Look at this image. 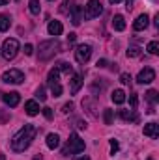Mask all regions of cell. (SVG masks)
Instances as JSON below:
<instances>
[{
  "label": "cell",
  "mask_w": 159,
  "mask_h": 160,
  "mask_svg": "<svg viewBox=\"0 0 159 160\" xmlns=\"http://www.w3.org/2000/svg\"><path fill=\"white\" fill-rule=\"evenodd\" d=\"M36 134H38V128H36L34 125H25V127L11 138V149H13L15 153L26 151V149L30 147V143L34 142Z\"/></svg>",
  "instance_id": "cell-1"
},
{
  "label": "cell",
  "mask_w": 159,
  "mask_h": 160,
  "mask_svg": "<svg viewBox=\"0 0 159 160\" xmlns=\"http://www.w3.org/2000/svg\"><path fill=\"white\" fill-rule=\"evenodd\" d=\"M58 50H60V43H58L56 39L43 41V43H40V60H41V62L51 60Z\"/></svg>",
  "instance_id": "cell-2"
},
{
  "label": "cell",
  "mask_w": 159,
  "mask_h": 160,
  "mask_svg": "<svg viewBox=\"0 0 159 160\" xmlns=\"http://www.w3.org/2000/svg\"><path fill=\"white\" fill-rule=\"evenodd\" d=\"M82 151H84V140H80L77 134H71L64 149V155H79Z\"/></svg>",
  "instance_id": "cell-3"
},
{
  "label": "cell",
  "mask_w": 159,
  "mask_h": 160,
  "mask_svg": "<svg viewBox=\"0 0 159 160\" xmlns=\"http://www.w3.org/2000/svg\"><path fill=\"white\" fill-rule=\"evenodd\" d=\"M17 54H19V41L13 39V38H9V39L4 41V45H2V56L9 62V60H13Z\"/></svg>",
  "instance_id": "cell-4"
},
{
  "label": "cell",
  "mask_w": 159,
  "mask_h": 160,
  "mask_svg": "<svg viewBox=\"0 0 159 160\" xmlns=\"http://www.w3.org/2000/svg\"><path fill=\"white\" fill-rule=\"evenodd\" d=\"M103 13V6H101V2L99 0H88V4H86V9H84V19H96V17H99Z\"/></svg>",
  "instance_id": "cell-5"
},
{
  "label": "cell",
  "mask_w": 159,
  "mask_h": 160,
  "mask_svg": "<svg viewBox=\"0 0 159 160\" xmlns=\"http://www.w3.org/2000/svg\"><path fill=\"white\" fill-rule=\"evenodd\" d=\"M2 80H4L6 84H23V82H25V75H23V71H19V69H9V71H6V73L2 75Z\"/></svg>",
  "instance_id": "cell-6"
},
{
  "label": "cell",
  "mask_w": 159,
  "mask_h": 160,
  "mask_svg": "<svg viewBox=\"0 0 159 160\" xmlns=\"http://www.w3.org/2000/svg\"><path fill=\"white\" fill-rule=\"evenodd\" d=\"M90 56H92V47L90 45H79L75 48V60L79 63H82V65L90 60Z\"/></svg>",
  "instance_id": "cell-7"
},
{
  "label": "cell",
  "mask_w": 159,
  "mask_h": 160,
  "mask_svg": "<svg viewBox=\"0 0 159 160\" xmlns=\"http://www.w3.org/2000/svg\"><path fill=\"white\" fill-rule=\"evenodd\" d=\"M156 80V71L152 69V67H144L140 73H139V77H137V82L139 84H150V82H154Z\"/></svg>",
  "instance_id": "cell-8"
},
{
  "label": "cell",
  "mask_w": 159,
  "mask_h": 160,
  "mask_svg": "<svg viewBox=\"0 0 159 160\" xmlns=\"http://www.w3.org/2000/svg\"><path fill=\"white\" fill-rule=\"evenodd\" d=\"M2 101L9 106V108H15L19 102H21V95L17 91H9V93H4L2 95Z\"/></svg>",
  "instance_id": "cell-9"
},
{
  "label": "cell",
  "mask_w": 159,
  "mask_h": 160,
  "mask_svg": "<svg viewBox=\"0 0 159 160\" xmlns=\"http://www.w3.org/2000/svg\"><path fill=\"white\" fill-rule=\"evenodd\" d=\"M82 15H84V11H82V8H80V6H73V9L69 11V19H71V22H73L75 26H79V24H80Z\"/></svg>",
  "instance_id": "cell-10"
},
{
  "label": "cell",
  "mask_w": 159,
  "mask_h": 160,
  "mask_svg": "<svg viewBox=\"0 0 159 160\" xmlns=\"http://www.w3.org/2000/svg\"><path fill=\"white\" fill-rule=\"evenodd\" d=\"M148 24H150V19H148V15L144 13V15H139V17H137V21L133 22V28H135L137 32H140V30H146Z\"/></svg>",
  "instance_id": "cell-11"
},
{
  "label": "cell",
  "mask_w": 159,
  "mask_h": 160,
  "mask_svg": "<svg viewBox=\"0 0 159 160\" xmlns=\"http://www.w3.org/2000/svg\"><path fill=\"white\" fill-rule=\"evenodd\" d=\"M82 82H84V80H82V75H73V77H71V80H69V91H71L73 95L82 88Z\"/></svg>",
  "instance_id": "cell-12"
},
{
  "label": "cell",
  "mask_w": 159,
  "mask_h": 160,
  "mask_svg": "<svg viewBox=\"0 0 159 160\" xmlns=\"http://www.w3.org/2000/svg\"><path fill=\"white\" fill-rule=\"evenodd\" d=\"M144 136H148V138H157L159 134V125L157 123H148V125H144Z\"/></svg>",
  "instance_id": "cell-13"
},
{
  "label": "cell",
  "mask_w": 159,
  "mask_h": 160,
  "mask_svg": "<svg viewBox=\"0 0 159 160\" xmlns=\"http://www.w3.org/2000/svg\"><path fill=\"white\" fill-rule=\"evenodd\" d=\"M47 30H49V34H51V36H60V34L64 32V26H62V22H60V21H51Z\"/></svg>",
  "instance_id": "cell-14"
},
{
  "label": "cell",
  "mask_w": 159,
  "mask_h": 160,
  "mask_svg": "<svg viewBox=\"0 0 159 160\" xmlns=\"http://www.w3.org/2000/svg\"><path fill=\"white\" fill-rule=\"evenodd\" d=\"M25 110H26L28 116H38L40 114V104L36 101H26L25 102Z\"/></svg>",
  "instance_id": "cell-15"
},
{
  "label": "cell",
  "mask_w": 159,
  "mask_h": 160,
  "mask_svg": "<svg viewBox=\"0 0 159 160\" xmlns=\"http://www.w3.org/2000/svg\"><path fill=\"white\" fill-rule=\"evenodd\" d=\"M120 118L123 121H133V123H137V121H139V114H137L135 110H120Z\"/></svg>",
  "instance_id": "cell-16"
},
{
  "label": "cell",
  "mask_w": 159,
  "mask_h": 160,
  "mask_svg": "<svg viewBox=\"0 0 159 160\" xmlns=\"http://www.w3.org/2000/svg\"><path fill=\"white\" fill-rule=\"evenodd\" d=\"M47 82H49V86H54V84H60V71H58L56 67L49 71V75H47Z\"/></svg>",
  "instance_id": "cell-17"
},
{
  "label": "cell",
  "mask_w": 159,
  "mask_h": 160,
  "mask_svg": "<svg viewBox=\"0 0 159 160\" xmlns=\"http://www.w3.org/2000/svg\"><path fill=\"white\" fill-rule=\"evenodd\" d=\"M111 99H112L114 104H123V102H125V93H123V89H114L112 95H111Z\"/></svg>",
  "instance_id": "cell-18"
},
{
  "label": "cell",
  "mask_w": 159,
  "mask_h": 160,
  "mask_svg": "<svg viewBox=\"0 0 159 160\" xmlns=\"http://www.w3.org/2000/svg\"><path fill=\"white\" fill-rule=\"evenodd\" d=\"M112 28H114L116 32L125 30V21H123V17H122V15H114V19H112Z\"/></svg>",
  "instance_id": "cell-19"
},
{
  "label": "cell",
  "mask_w": 159,
  "mask_h": 160,
  "mask_svg": "<svg viewBox=\"0 0 159 160\" xmlns=\"http://www.w3.org/2000/svg\"><path fill=\"white\" fill-rule=\"evenodd\" d=\"M58 145H60V138H58V134H49V136H47V147L54 151Z\"/></svg>",
  "instance_id": "cell-20"
},
{
  "label": "cell",
  "mask_w": 159,
  "mask_h": 160,
  "mask_svg": "<svg viewBox=\"0 0 159 160\" xmlns=\"http://www.w3.org/2000/svg\"><path fill=\"white\" fill-rule=\"evenodd\" d=\"M82 108H84V110H88V114H90L92 118H96V116H97V112H96V106L90 102V99H84V101H82Z\"/></svg>",
  "instance_id": "cell-21"
},
{
  "label": "cell",
  "mask_w": 159,
  "mask_h": 160,
  "mask_svg": "<svg viewBox=\"0 0 159 160\" xmlns=\"http://www.w3.org/2000/svg\"><path fill=\"white\" fill-rule=\"evenodd\" d=\"M56 69L62 71V73H66V75H71V73H73V67H71L68 62H60V63L56 65Z\"/></svg>",
  "instance_id": "cell-22"
},
{
  "label": "cell",
  "mask_w": 159,
  "mask_h": 160,
  "mask_svg": "<svg viewBox=\"0 0 159 160\" xmlns=\"http://www.w3.org/2000/svg\"><path fill=\"white\" fill-rule=\"evenodd\" d=\"M73 6H75V0H66V2L62 4L60 11H62V13H66V15H69V11L73 9Z\"/></svg>",
  "instance_id": "cell-23"
},
{
  "label": "cell",
  "mask_w": 159,
  "mask_h": 160,
  "mask_svg": "<svg viewBox=\"0 0 159 160\" xmlns=\"http://www.w3.org/2000/svg\"><path fill=\"white\" fill-rule=\"evenodd\" d=\"M9 24H11L9 17H8V15H0V32H6V30L9 28Z\"/></svg>",
  "instance_id": "cell-24"
},
{
  "label": "cell",
  "mask_w": 159,
  "mask_h": 160,
  "mask_svg": "<svg viewBox=\"0 0 159 160\" xmlns=\"http://www.w3.org/2000/svg\"><path fill=\"white\" fill-rule=\"evenodd\" d=\"M146 99H148V101H150L152 104H156V102L159 101V93L156 91V89H150V91L146 93Z\"/></svg>",
  "instance_id": "cell-25"
},
{
  "label": "cell",
  "mask_w": 159,
  "mask_h": 160,
  "mask_svg": "<svg viewBox=\"0 0 159 160\" xmlns=\"http://www.w3.org/2000/svg\"><path fill=\"white\" fill-rule=\"evenodd\" d=\"M148 52L150 54H159V43L157 41H150L148 43Z\"/></svg>",
  "instance_id": "cell-26"
},
{
  "label": "cell",
  "mask_w": 159,
  "mask_h": 160,
  "mask_svg": "<svg viewBox=\"0 0 159 160\" xmlns=\"http://www.w3.org/2000/svg\"><path fill=\"white\" fill-rule=\"evenodd\" d=\"M103 119H105V125H112V110H103Z\"/></svg>",
  "instance_id": "cell-27"
},
{
  "label": "cell",
  "mask_w": 159,
  "mask_h": 160,
  "mask_svg": "<svg viewBox=\"0 0 159 160\" xmlns=\"http://www.w3.org/2000/svg\"><path fill=\"white\" fill-rule=\"evenodd\" d=\"M137 56H140V48H139V47H129L127 58H137Z\"/></svg>",
  "instance_id": "cell-28"
},
{
  "label": "cell",
  "mask_w": 159,
  "mask_h": 160,
  "mask_svg": "<svg viewBox=\"0 0 159 160\" xmlns=\"http://www.w3.org/2000/svg\"><path fill=\"white\" fill-rule=\"evenodd\" d=\"M30 13L34 15L40 13V0H30Z\"/></svg>",
  "instance_id": "cell-29"
},
{
  "label": "cell",
  "mask_w": 159,
  "mask_h": 160,
  "mask_svg": "<svg viewBox=\"0 0 159 160\" xmlns=\"http://www.w3.org/2000/svg\"><path fill=\"white\" fill-rule=\"evenodd\" d=\"M36 99H40V101H45L47 99V95H45V88L40 86L38 89H36Z\"/></svg>",
  "instance_id": "cell-30"
},
{
  "label": "cell",
  "mask_w": 159,
  "mask_h": 160,
  "mask_svg": "<svg viewBox=\"0 0 159 160\" xmlns=\"http://www.w3.org/2000/svg\"><path fill=\"white\" fill-rule=\"evenodd\" d=\"M51 91H52L54 97H60L62 95V86L60 84H54V86H51Z\"/></svg>",
  "instance_id": "cell-31"
},
{
  "label": "cell",
  "mask_w": 159,
  "mask_h": 160,
  "mask_svg": "<svg viewBox=\"0 0 159 160\" xmlns=\"http://www.w3.org/2000/svg\"><path fill=\"white\" fill-rule=\"evenodd\" d=\"M120 82L122 84H131V75L129 73H122L120 75Z\"/></svg>",
  "instance_id": "cell-32"
},
{
  "label": "cell",
  "mask_w": 159,
  "mask_h": 160,
  "mask_svg": "<svg viewBox=\"0 0 159 160\" xmlns=\"http://www.w3.org/2000/svg\"><path fill=\"white\" fill-rule=\"evenodd\" d=\"M73 108H75V104H73V102H66V104L62 106V112H64V114H69Z\"/></svg>",
  "instance_id": "cell-33"
},
{
  "label": "cell",
  "mask_w": 159,
  "mask_h": 160,
  "mask_svg": "<svg viewBox=\"0 0 159 160\" xmlns=\"http://www.w3.org/2000/svg\"><path fill=\"white\" fill-rule=\"evenodd\" d=\"M118 142H116V140H111V155H116V153H118Z\"/></svg>",
  "instance_id": "cell-34"
},
{
  "label": "cell",
  "mask_w": 159,
  "mask_h": 160,
  "mask_svg": "<svg viewBox=\"0 0 159 160\" xmlns=\"http://www.w3.org/2000/svg\"><path fill=\"white\" fill-rule=\"evenodd\" d=\"M137 101H139V99H137V93H131V95H129V104H131V108L137 106Z\"/></svg>",
  "instance_id": "cell-35"
},
{
  "label": "cell",
  "mask_w": 159,
  "mask_h": 160,
  "mask_svg": "<svg viewBox=\"0 0 159 160\" xmlns=\"http://www.w3.org/2000/svg\"><path fill=\"white\" fill-rule=\"evenodd\" d=\"M32 52H34V47H32L30 43L25 45V54H26V56H32Z\"/></svg>",
  "instance_id": "cell-36"
},
{
  "label": "cell",
  "mask_w": 159,
  "mask_h": 160,
  "mask_svg": "<svg viewBox=\"0 0 159 160\" xmlns=\"http://www.w3.org/2000/svg\"><path fill=\"white\" fill-rule=\"evenodd\" d=\"M43 116H45L47 119H52V110H51V108H43Z\"/></svg>",
  "instance_id": "cell-37"
},
{
  "label": "cell",
  "mask_w": 159,
  "mask_h": 160,
  "mask_svg": "<svg viewBox=\"0 0 159 160\" xmlns=\"http://www.w3.org/2000/svg\"><path fill=\"white\" fill-rule=\"evenodd\" d=\"M75 125H77V128H86V123H84V121H80V119L75 121Z\"/></svg>",
  "instance_id": "cell-38"
},
{
  "label": "cell",
  "mask_w": 159,
  "mask_h": 160,
  "mask_svg": "<svg viewBox=\"0 0 159 160\" xmlns=\"http://www.w3.org/2000/svg\"><path fill=\"white\" fill-rule=\"evenodd\" d=\"M75 39H77V34H69V36H68V41H69V43H75Z\"/></svg>",
  "instance_id": "cell-39"
},
{
  "label": "cell",
  "mask_w": 159,
  "mask_h": 160,
  "mask_svg": "<svg viewBox=\"0 0 159 160\" xmlns=\"http://www.w3.org/2000/svg\"><path fill=\"white\" fill-rule=\"evenodd\" d=\"M97 67H107V60H99L97 62Z\"/></svg>",
  "instance_id": "cell-40"
},
{
  "label": "cell",
  "mask_w": 159,
  "mask_h": 160,
  "mask_svg": "<svg viewBox=\"0 0 159 160\" xmlns=\"http://www.w3.org/2000/svg\"><path fill=\"white\" fill-rule=\"evenodd\" d=\"M133 2H135V0H125V8L131 9V8H133Z\"/></svg>",
  "instance_id": "cell-41"
},
{
  "label": "cell",
  "mask_w": 159,
  "mask_h": 160,
  "mask_svg": "<svg viewBox=\"0 0 159 160\" xmlns=\"http://www.w3.org/2000/svg\"><path fill=\"white\" fill-rule=\"evenodd\" d=\"M154 24H156V26H157V28H159V13H157V15H156V21H154Z\"/></svg>",
  "instance_id": "cell-42"
},
{
  "label": "cell",
  "mask_w": 159,
  "mask_h": 160,
  "mask_svg": "<svg viewBox=\"0 0 159 160\" xmlns=\"http://www.w3.org/2000/svg\"><path fill=\"white\" fill-rule=\"evenodd\" d=\"M75 160H90V158H88V157H77Z\"/></svg>",
  "instance_id": "cell-43"
},
{
  "label": "cell",
  "mask_w": 159,
  "mask_h": 160,
  "mask_svg": "<svg viewBox=\"0 0 159 160\" xmlns=\"http://www.w3.org/2000/svg\"><path fill=\"white\" fill-rule=\"evenodd\" d=\"M109 2H111V4H120L122 0H109Z\"/></svg>",
  "instance_id": "cell-44"
},
{
  "label": "cell",
  "mask_w": 159,
  "mask_h": 160,
  "mask_svg": "<svg viewBox=\"0 0 159 160\" xmlns=\"http://www.w3.org/2000/svg\"><path fill=\"white\" fill-rule=\"evenodd\" d=\"M4 4H8V0H0V6H4Z\"/></svg>",
  "instance_id": "cell-45"
},
{
  "label": "cell",
  "mask_w": 159,
  "mask_h": 160,
  "mask_svg": "<svg viewBox=\"0 0 159 160\" xmlns=\"http://www.w3.org/2000/svg\"><path fill=\"white\" fill-rule=\"evenodd\" d=\"M0 160H6V157H4V155H2V153H0Z\"/></svg>",
  "instance_id": "cell-46"
},
{
  "label": "cell",
  "mask_w": 159,
  "mask_h": 160,
  "mask_svg": "<svg viewBox=\"0 0 159 160\" xmlns=\"http://www.w3.org/2000/svg\"><path fill=\"white\" fill-rule=\"evenodd\" d=\"M148 160H154V158H148Z\"/></svg>",
  "instance_id": "cell-47"
},
{
  "label": "cell",
  "mask_w": 159,
  "mask_h": 160,
  "mask_svg": "<svg viewBox=\"0 0 159 160\" xmlns=\"http://www.w3.org/2000/svg\"><path fill=\"white\" fill-rule=\"evenodd\" d=\"M0 97H2V93H0Z\"/></svg>",
  "instance_id": "cell-48"
}]
</instances>
